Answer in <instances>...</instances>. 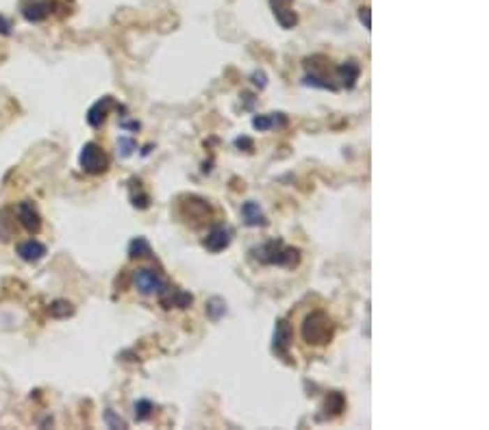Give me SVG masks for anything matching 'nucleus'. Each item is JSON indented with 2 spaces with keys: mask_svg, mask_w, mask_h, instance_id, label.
Listing matches in <instances>:
<instances>
[{
  "mask_svg": "<svg viewBox=\"0 0 489 430\" xmlns=\"http://www.w3.org/2000/svg\"><path fill=\"white\" fill-rule=\"evenodd\" d=\"M253 259L261 266H276V268H294L300 261V250L285 246L280 239H270L266 244L255 246L250 250Z\"/></svg>",
  "mask_w": 489,
  "mask_h": 430,
  "instance_id": "f257e3e1",
  "label": "nucleus"
},
{
  "mask_svg": "<svg viewBox=\"0 0 489 430\" xmlns=\"http://www.w3.org/2000/svg\"><path fill=\"white\" fill-rule=\"evenodd\" d=\"M300 335L309 346H326L335 335V324L324 311H313L305 317Z\"/></svg>",
  "mask_w": 489,
  "mask_h": 430,
  "instance_id": "f03ea898",
  "label": "nucleus"
},
{
  "mask_svg": "<svg viewBox=\"0 0 489 430\" xmlns=\"http://www.w3.org/2000/svg\"><path fill=\"white\" fill-rule=\"evenodd\" d=\"M79 165L81 170L85 174H91V176H98V174H105L107 167H109V157L105 153V148L96 141H87L83 148H81V155H79Z\"/></svg>",
  "mask_w": 489,
  "mask_h": 430,
  "instance_id": "7ed1b4c3",
  "label": "nucleus"
},
{
  "mask_svg": "<svg viewBox=\"0 0 489 430\" xmlns=\"http://www.w3.org/2000/svg\"><path fill=\"white\" fill-rule=\"evenodd\" d=\"M133 285L142 295H161L170 287L157 270H150V268H142L133 272Z\"/></svg>",
  "mask_w": 489,
  "mask_h": 430,
  "instance_id": "20e7f679",
  "label": "nucleus"
},
{
  "mask_svg": "<svg viewBox=\"0 0 489 430\" xmlns=\"http://www.w3.org/2000/svg\"><path fill=\"white\" fill-rule=\"evenodd\" d=\"M20 11H22V17L27 22L37 24V22L48 20V17L52 15L54 3L52 0H22Z\"/></svg>",
  "mask_w": 489,
  "mask_h": 430,
  "instance_id": "39448f33",
  "label": "nucleus"
},
{
  "mask_svg": "<svg viewBox=\"0 0 489 430\" xmlns=\"http://www.w3.org/2000/svg\"><path fill=\"white\" fill-rule=\"evenodd\" d=\"M276 22L283 29H294L298 24V15L294 11V0H270Z\"/></svg>",
  "mask_w": 489,
  "mask_h": 430,
  "instance_id": "423d86ee",
  "label": "nucleus"
},
{
  "mask_svg": "<svg viewBox=\"0 0 489 430\" xmlns=\"http://www.w3.org/2000/svg\"><path fill=\"white\" fill-rule=\"evenodd\" d=\"M292 326L285 320H278L276 328H274V339H272V350L278 354V357L287 359L289 357V346H292Z\"/></svg>",
  "mask_w": 489,
  "mask_h": 430,
  "instance_id": "0eeeda50",
  "label": "nucleus"
},
{
  "mask_svg": "<svg viewBox=\"0 0 489 430\" xmlns=\"http://www.w3.org/2000/svg\"><path fill=\"white\" fill-rule=\"evenodd\" d=\"M17 220L22 222V226L29 233H37L42 229V215L31 200H22L20 204H17Z\"/></svg>",
  "mask_w": 489,
  "mask_h": 430,
  "instance_id": "6e6552de",
  "label": "nucleus"
},
{
  "mask_svg": "<svg viewBox=\"0 0 489 430\" xmlns=\"http://www.w3.org/2000/svg\"><path fill=\"white\" fill-rule=\"evenodd\" d=\"M231 241H233V233L229 229H224V226H216L211 229V233L204 237V248L209 250V252H222V250H227L231 246Z\"/></svg>",
  "mask_w": 489,
  "mask_h": 430,
  "instance_id": "1a4fd4ad",
  "label": "nucleus"
},
{
  "mask_svg": "<svg viewBox=\"0 0 489 430\" xmlns=\"http://www.w3.org/2000/svg\"><path fill=\"white\" fill-rule=\"evenodd\" d=\"M359 74H361V68L359 63H356L354 59L350 61H344L342 66L335 68V79H337V85L340 87H346V89H352L354 83L359 81Z\"/></svg>",
  "mask_w": 489,
  "mask_h": 430,
  "instance_id": "9d476101",
  "label": "nucleus"
},
{
  "mask_svg": "<svg viewBox=\"0 0 489 430\" xmlns=\"http://www.w3.org/2000/svg\"><path fill=\"white\" fill-rule=\"evenodd\" d=\"M116 105V100L111 98V96H103L98 102H93L87 111V124L91 128H98L103 126V122L107 120V114H109V109Z\"/></svg>",
  "mask_w": 489,
  "mask_h": 430,
  "instance_id": "9b49d317",
  "label": "nucleus"
},
{
  "mask_svg": "<svg viewBox=\"0 0 489 430\" xmlns=\"http://www.w3.org/2000/svg\"><path fill=\"white\" fill-rule=\"evenodd\" d=\"M159 300H161V305H163L165 309H172V307H176V309H187V307H190V305L194 302V298H192L190 293L181 291V289L167 287V289L159 295Z\"/></svg>",
  "mask_w": 489,
  "mask_h": 430,
  "instance_id": "f8f14e48",
  "label": "nucleus"
},
{
  "mask_svg": "<svg viewBox=\"0 0 489 430\" xmlns=\"http://www.w3.org/2000/svg\"><path fill=\"white\" fill-rule=\"evenodd\" d=\"M17 256H20L22 261H27V263H35V261H40V259L46 256V246L37 239L22 241V244H17Z\"/></svg>",
  "mask_w": 489,
  "mask_h": 430,
  "instance_id": "ddd939ff",
  "label": "nucleus"
},
{
  "mask_svg": "<svg viewBox=\"0 0 489 430\" xmlns=\"http://www.w3.org/2000/svg\"><path fill=\"white\" fill-rule=\"evenodd\" d=\"M241 217H243V224H246V226H266L268 224L266 215H263V211L259 207V202H255V200H246L241 204Z\"/></svg>",
  "mask_w": 489,
  "mask_h": 430,
  "instance_id": "4468645a",
  "label": "nucleus"
},
{
  "mask_svg": "<svg viewBox=\"0 0 489 430\" xmlns=\"http://www.w3.org/2000/svg\"><path fill=\"white\" fill-rule=\"evenodd\" d=\"M287 122L285 114H268V116H255L253 118V128L263 133V130H270L276 126H283Z\"/></svg>",
  "mask_w": 489,
  "mask_h": 430,
  "instance_id": "2eb2a0df",
  "label": "nucleus"
},
{
  "mask_svg": "<svg viewBox=\"0 0 489 430\" xmlns=\"http://www.w3.org/2000/svg\"><path fill=\"white\" fill-rule=\"evenodd\" d=\"M128 256L130 259H148L153 256V248H150L146 237H133L128 244Z\"/></svg>",
  "mask_w": 489,
  "mask_h": 430,
  "instance_id": "dca6fc26",
  "label": "nucleus"
},
{
  "mask_svg": "<svg viewBox=\"0 0 489 430\" xmlns=\"http://www.w3.org/2000/svg\"><path fill=\"white\" fill-rule=\"evenodd\" d=\"M224 313H227V302H224L222 298H211V300L206 302V315H209L213 322H218Z\"/></svg>",
  "mask_w": 489,
  "mask_h": 430,
  "instance_id": "f3484780",
  "label": "nucleus"
},
{
  "mask_svg": "<svg viewBox=\"0 0 489 430\" xmlns=\"http://www.w3.org/2000/svg\"><path fill=\"white\" fill-rule=\"evenodd\" d=\"M137 151V141L133 137H120L118 139V157L120 159H128Z\"/></svg>",
  "mask_w": 489,
  "mask_h": 430,
  "instance_id": "a211bd4d",
  "label": "nucleus"
},
{
  "mask_svg": "<svg viewBox=\"0 0 489 430\" xmlns=\"http://www.w3.org/2000/svg\"><path fill=\"white\" fill-rule=\"evenodd\" d=\"M153 410H155V406H153V402H150V400H137L135 402V420L137 422L148 420L150 415H153Z\"/></svg>",
  "mask_w": 489,
  "mask_h": 430,
  "instance_id": "6ab92c4d",
  "label": "nucleus"
},
{
  "mask_svg": "<svg viewBox=\"0 0 489 430\" xmlns=\"http://www.w3.org/2000/svg\"><path fill=\"white\" fill-rule=\"evenodd\" d=\"M72 305L70 302H66V300H57V302H52V307H50V315L52 317H68V315H72Z\"/></svg>",
  "mask_w": 489,
  "mask_h": 430,
  "instance_id": "aec40b11",
  "label": "nucleus"
},
{
  "mask_svg": "<svg viewBox=\"0 0 489 430\" xmlns=\"http://www.w3.org/2000/svg\"><path fill=\"white\" fill-rule=\"evenodd\" d=\"M105 422H107L109 428H126V422H124L122 417H116L114 410H111V408L105 413Z\"/></svg>",
  "mask_w": 489,
  "mask_h": 430,
  "instance_id": "412c9836",
  "label": "nucleus"
},
{
  "mask_svg": "<svg viewBox=\"0 0 489 430\" xmlns=\"http://www.w3.org/2000/svg\"><path fill=\"white\" fill-rule=\"evenodd\" d=\"M359 20L366 24V29L370 31V26H372V22H370V7H361L359 9Z\"/></svg>",
  "mask_w": 489,
  "mask_h": 430,
  "instance_id": "4be33fe9",
  "label": "nucleus"
},
{
  "mask_svg": "<svg viewBox=\"0 0 489 430\" xmlns=\"http://www.w3.org/2000/svg\"><path fill=\"white\" fill-rule=\"evenodd\" d=\"M11 22L7 20L5 15H0V35H11Z\"/></svg>",
  "mask_w": 489,
  "mask_h": 430,
  "instance_id": "5701e85b",
  "label": "nucleus"
},
{
  "mask_svg": "<svg viewBox=\"0 0 489 430\" xmlns=\"http://www.w3.org/2000/svg\"><path fill=\"white\" fill-rule=\"evenodd\" d=\"M253 83L259 85V87H266V74H263V72H255V74H253Z\"/></svg>",
  "mask_w": 489,
  "mask_h": 430,
  "instance_id": "b1692460",
  "label": "nucleus"
},
{
  "mask_svg": "<svg viewBox=\"0 0 489 430\" xmlns=\"http://www.w3.org/2000/svg\"><path fill=\"white\" fill-rule=\"evenodd\" d=\"M120 126H122V128H128V130H140L142 124H140V122H126V120H122Z\"/></svg>",
  "mask_w": 489,
  "mask_h": 430,
  "instance_id": "393cba45",
  "label": "nucleus"
}]
</instances>
